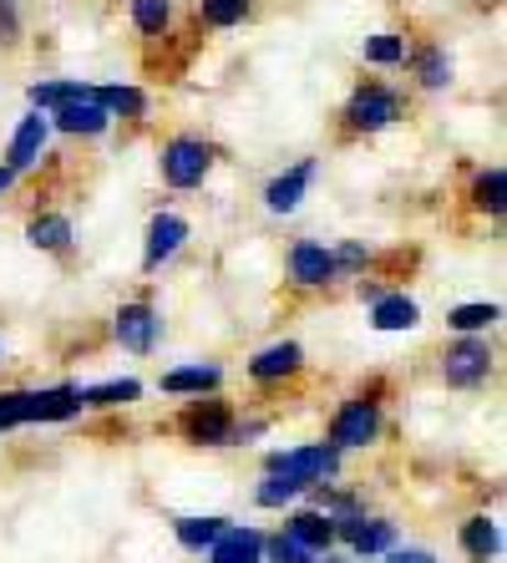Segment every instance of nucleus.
<instances>
[{"mask_svg":"<svg viewBox=\"0 0 507 563\" xmlns=\"http://www.w3.org/2000/svg\"><path fill=\"white\" fill-rule=\"evenodd\" d=\"M91 92H97V81H87V77H41L26 87V107L41 112V118H52L66 102H87Z\"/></svg>","mask_w":507,"mask_h":563,"instance_id":"c85d7f7f","label":"nucleus"},{"mask_svg":"<svg viewBox=\"0 0 507 563\" xmlns=\"http://www.w3.org/2000/svg\"><path fill=\"white\" fill-rule=\"evenodd\" d=\"M396 543H401V523H396L390 512L365 508V512H355V518H340L335 523V549L351 553L355 563H376L381 553H390Z\"/></svg>","mask_w":507,"mask_h":563,"instance_id":"2eb2a0df","label":"nucleus"},{"mask_svg":"<svg viewBox=\"0 0 507 563\" xmlns=\"http://www.w3.org/2000/svg\"><path fill=\"white\" fill-rule=\"evenodd\" d=\"M299 503H305V487L295 477H279V472H260L254 487H249V508H260V512H289Z\"/></svg>","mask_w":507,"mask_h":563,"instance_id":"2f4dec72","label":"nucleus"},{"mask_svg":"<svg viewBox=\"0 0 507 563\" xmlns=\"http://www.w3.org/2000/svg\"><path fill=\"white\" fill-rule=\"evenodd\" d=\"M183 5L178 0H128V31L137 41V52H163L173 36H178Z\"/></svg>","mask_w":507,"mask_h":563,"instance_id":"6ab92c4d","label":"nucleus"},{"mask_svg":"<svg viewBox=\"0 0 507 563\" xmlns=\"http://www.w3.org/2000/svg\"><path fill=\"white\" fill-rule=\"evenodd\" d=\"M279 518H285V523H279V533H285L299 553L326 559V553L335 549V518H330V512H320L315 503H299V508L279 512Z\"/></svg>","mask_w":507,"mask_h":563,"instance_id":"b1692460","label":"nucleus"},{"mask_svg":"<svg viewBox=\"0 0 507 563\" xmlns=\"http://www.w3.org/2000/svg\"><path fill=\"white\" fill-rule=\"evenodd\" d=\"M107 335H112L118 351L137 355V361L157 355V345H163V335H168V320H163V305H157L153 285H137L132 295H122L118 310H112V320H107Z\"/></svg>","mask_w":507,"mask_h":563,"instance_id":"423d86ee","label":"nucleus"},{"mask_svg":"<svg viewBox=\"0 0 507 563\" xmlns=\"http://www.w3.org/2000/svg\"><path fill=\"white\" fill-rule=\"evenodd\" d=\"M229 163V147L203 128H168L157 137V184L168 194H203L219 178V168Z\"/></svg>","mask_w":507,"mask_h":563,"instance_id":"7ed1b4c3","label":"nucleus"},{"mask_svg":"<svg viewBox=\"0 0 507 563\" xmlns=\"http://www.w3.org/2000/svg\"><path fill=\"white\" fill-rule=\"evenodd\" d=\"M305 376H310V351L295 335H279V341L249 351V361H244V386L254 396H285Z\"/></svg>","mask_w":507,"mask_h":563,"instance_id":"1a4fd4ad","label":"nucleus"},{"mask_svg":"<svg viewBox=\"0 0 507 563\" xmlns=\"http://www.w3.org/2000/svg\"><path fill=\"white\" fill-rule=\"evenodd\" d=\"M26 41H31L26 11H21V5H0V56H15Z\"/></svg>","mask_w":507,"mask_h":563,"instance_id":"f704fd0d","label":"nucleus"},{"mask_svg":"<svg viewBox=\"0 0 507 563\" xmlns=\"http://www.w3.org/2000/svg\"><path fill=\"white\" fill-rule=\"evenodd\" d=\"M234 427H239V401L229 391L194 396V401H183V407L163 421V432H168L173 442H183L188 452H234Z\"/></svg>","mask_w":507,"mask_h":563,"instance_id":"20e7f679","label":"nucleus"},{"mask_svg":"<svg viewBox=\"0 0 507 563\" xmlns=\"http://www.w3.org/2000/svg\"><path fill=\"white\" fill-rule=\"evenodd\" d=\"M21 239H26V250L41 254V260L52 264H77V219H71V209H62V203H46V198H36L26 209V219H21Z\"/></svg>","mask_w":507,"mask_h":563,"instance_id":"9b49d317","label":"nucleus"},{"mask_svg":"<svg viewBox=\"0 0 507 563\" xmlns=\"http://www.w3.org/2000/svg\"><path fill=\"white\" fill-rule=\"evenodd\" d=\"M143 380L137 376H118V380H91V386H81V411L87 417H107V411H128L143 401Z\"/></svg>","mask_w":507,"mask_h":563,"instance_id":"c756f323","label":"nucleus"},{"mask_svg":"<svg viewBox=\"0 0 507 563\" xmlns=\"http://www.w3.org/2000/svg\"><path fill=\"white\" fill-rule=\"evenodd\" d=\"M330 254H335V275H340V285H355V279H371V275H386V279H396L386 269V254L376 250V244H365V239H335L330 244Z\"/></svg>","mask_w":507,"mask_h":563,"instance_id":"cd10ccee","label":"nucleus"},{"mask_svg":"<svg viewBox=\"0 0 507 563\" xmlns=\"http://www.w3.org/2000/svg\"><path fill=\"white\" fill-rule=\"evenodd\" d=\"M279 279H285L289 300H320V295H335L340 275H335V254H330L326 239L299 234L285 244V260H279Z\"/></svg>","mask_w":507,"mask_h":563,"instance_id":"0eeeda50","label":"nucleus"},{"mask_svg":"<svg viewBox=\"0 0 507 563\" xmlns=\"http://www.w3.org/2000/svg\"><path fill=\"white\" fill-rule=\"evenodd\" d=\"M97 107H102L107 118H112V128H122L128 137H137V132H147L157 122L153 92L137 87V81H97Z\"/></svg>","mask_w":507,"mask_h":563,"instance_id":"f3484780","label":"nucleus"},{"mask_svg":"<svg viewBox=\"0 0 507 563\" xmlns=\"http://www.w3.org/2000/svg\"><path fill=\"white\" fill-rule=\"evenodd\" d=\"M452 543L462 553V563H497L503 559V518L487 508H472L456 518Z\"/></svg>","mask_w":507,"mask_h":563,"instance_id":"412c9836","label":"nucleus"},{"mask_svg":"<svg viewBox=\"0 0 507 563\" xmlns=\"http://www.w3.org/2000/svg\"><path fill=\"white\" fill-rule=\"evenodd\" d=\"M260 472H279V477H295L310 498L315 487L345 483V457H340L330 442H299V446H269L260 457Z\"/></svg>","mask_w":507,"mask_h":563,"instance_id":"9d476101","label":"nucleus"},{"mask_svg":"<svg viewBox=\"0 0 507 563\" xmlns=\"http://www.w3.org/2000/svg\"><path fill=\"white\" fill-rule=\"evenodd\" d=\"M299 563H320V559H299Z\"/></svg>","mask_w":507,"mask_h":563,"instance_id":"79ce46f5","label":"nucleus"},{"mask_svg":"<svg viewBox=\"0 0 507 563\" xmlns=\"http://www.w3.org/2000/svg\"><path fill=\"white\" fill-rule=\"evenodd\" d=\"M194 219L178 209V203H157L143 223V260H137V275L143 285H153L157 275H168L183 254L194 250Z\"/></svg>","mask_w":507,"mask_h":563,"instance_id":"6e6552de","label":"nucleus"},{"mask_svg":"<svg viewBox=\"0 0 507 563\" xmlns=\"http://www.w3.org/2000/svg\"><path fill=\"white\" fill-rule=\"evenodd\" d=\"M0 163L26 184V178H36L46 163H52V122L41 118V112H21L11 128V137H5V153H0Z\"/></svg>","mask_w":507,"mask_h":563,"instance_id":"dca6fc26","label":"nucleus"},{"mask_svg":"<svg viewBox=\"0 0 507 563\" xmlns=\"http://www.w3.org/2000/svg\"><path fill=\"white\" fill-rule=\"evenodd\" d=\"M417 118V97L406 92L396 77H351L345 97L335 102L330 112V143L335 147H361V143H376L386 132L406 128V122Z\"/></svg>","mask_w":507,"mask_h":563,"instance_id":"f257e3e1","label":"nucleus"},{"mask_svg":"<svg viewBox=\"0 0 507 563\" xmlns=\"http://www.w3.org/2000/svg\"><path fill=\"white\" fill-rule=\"evenodd\" d=\"M456 213L482 229H503V213H507V168L497 157L487 163H467L462 168V188H456Z\"/></svg>","mask_w":507,"mask_h":563,"instance_id":"f8f14e48","label":"nucleus"},{"mask_svg":"<svg viewBox=\"0 0 507 563\" xmlns=\"http://www.w3.org/2000/svg\"><path fill=\"white\" fill-rule=\"evenodd\" d=\"M203 563H264V528L254 523H229V533L203 553Z\"/></svg>","mask_w":507,"mask_h":563,"instance_id":"7c9ffc66","label":"nucleus"},{"mask_svg":"<svg viewBox=\"0 0 507 563\" xmlns=\"http://www.w3.org/2000/svg\"><path fill=\"white\" fill-rule=\"evenodd\" d=\"M390 401H396V376H386V371L361 376L351 391L330 407L326 437H320V442H330L340 457H351V452H376L390 432Z\"/></svg>","mask_w":507,"mask_h":563,"instance_id":"f03ea898","label":"nucleus"},{"mask_svg":"<svg viewBox=\"0 0 507 563\" xmlns=\"http://www.w3.org/2000/svg\"><path fill=\"white\" fill-rule=\"evenodd\" d=\"M320 563H355V559H351V553H340V549H330V553H326V559H320Z\"/></svg>","mask_w":507,"mask_h":563,"instance_id":"58836bf2","label":"nucleus"},{"mask_svg":"<svg viewBox=\"0 0 507 563\" xmlns=\"http://www.w3.org/2000/svg\"><path fill=\"white\" fill-rule=\"evenodd\" d=\"M431 361H437V380L447 391H462V396L487 391L497 380V366H503L493 335H447Z\"/></svg>","mask_w":507,"mask_h":563,"instance_id":"39448f33","label":"nucleus"},{"mask_svg":"<svg viewBox=\"0 0 507 563\" xmlns=\"http://www.w3.org/2000/svg\"><path fill=\"white\" fill-rule=\"evenodd\" d=\"M503 325V300H467L447 310V335H493Z\"/></svg>","mask_w":507,"mask_h":563,"instance_id":"473e14b6","label":"nucleus"},{"mask_svg":"<svg viewBox=\"0 0 507 563\" xmlns=\"http://www.w3.org/2000/svg\"><path fill=\"white\" fill-rule=\"evenodd\" d=\"M26 427V386H5L0 391V437Z\"/></svg>","mask_w":507,"mask_h":563,"instance_id":"c9c22d12","label":"nucleus"},{"mask_svg":"<svg viewBox=\"0 0 507 563\" xmlns=\"http://www.w3.org/2000/svg\"><path fill=\"white\" fill-rule=\"evenodd\" d=\"M229 512H173L168 518V533H173V543H178L183 553H194V559H203V553L219 543L223 533H229Z\"/></svg>","mask_w":507,"mask_h":563,"instance_id":"bb28decb","label":"nucleus"},{"mask_svg":"<svg viewBox=\"0 0 507 563\" xmlns=\"http://www.w3.org/2000/svg\"><path fill=\"white\" fill-rule=\"evenodd\" d=\"M411 36H417V26L406 21V26H381L371 31V36L355 46V62L371 71V77H396L406 66V56H411Z\"/></svg>","mask_w":507,"mask_h":563,"instance_id":"5701e85b","label":"nucleus"},{"mask_svg":"<svg viewBox=\"0 0 507 563\" xmlns=\"http://www.w3.org/2000/svg\"><path fill=\"white\" fill-rule=\"evenodd\" d=\"M15 188H21V178H15V173L5 168V163H0V198H11Z\"/></svg>","mask_w":507,"mask_h":563,"instance_id":"4c0bfd02","label":"nucleus"},{"mask_svg":"<svg viewBox=\"0 0 507 563\" xmlns=\"http://www.w3.org/2000/svg\"><path fill=\"white\" fill-rule=\"evenodd\" d=\"M5 366H11V351H5V335H0V376H5Z\"/></svg>","mask_w":507,"mask_h":563,"instance_id":"ea45409f","label":"nucleus"},{"mask_svg":"<svg viewBox=\"0 0 507 563\" xmlns=\"http://www.w3.org/2000/svg\"><path fill=\"white\" fill-rule=\"evenodd\" d=\"M52 137H66V143H107V137H112V118H107L102 107H97V92L87 97V102H66L62 112H52Z\"/></svg>","mask_w":507,"mask_h":563,"instance_id":"393cba45","label":"nucleus"},{"mask_svg":"<svg viewBox=\"0 0 507 563\" xmlns=\"http://www.w3.org/2000/svg\"><path fill=\"white\" fill-rule=\"evenodd\" d=\"M81 380H56V386H26V427H66L81 421Z\"/></svg>","mask_w":507,"mask_h":563,"instance_id":"4be33fe9","label":"nucleus"},{"mask_svg":"<svg viewBox=\"0 0 507 563\" xmlns=\"http://www.w3.org/2000/svg\"><path fill=\"white\" fill-rule=\"evenodd\" d=\"M406 92L411 97H447L456 87V52L442 36L417 31L411 36V56H406Z\"/></svg>","mask_w":507,"mask_h":563,"instance_id":"4468645a","label":"nucleus"},{"mask_svg":"<svg viewBox=\"0 0 507 563\" xmlns=\"http://www.w3.org/2000/svg\"><path fill=\"white\" fill-rule=\"evenodd\" d=\"M320 173H326V157L320 153H299L295 163H285V168H274L269 178L260 184V209L269 213V219H295L299 209H305V198H310V188L320 184Z\"/></svg>","mask_w":507,"mask_h":563,"instance_id":"ddd939ff","label":"nucleus"},{"mask_svg":"<svg viewBox=\"0 0 507 563\" xmlns=\"http://www.w3.org/2000/svg\"><path fill=\"white\" fill-rule=\"evenodd\" d=\"M264 15V0H188V21L198 26V36H223V31H244Z\"/></svg>","mask_w":507,"mask_h":563,"instance_id":"a878e982","label":"nucleus"},{"mask_svg":"<svg viewBox=\"0 0 507 563\" xmlns=\"http://www.w3.org/2000/svg\"><path fill=\"white\" fill-rule=\"evenodd\" d=\"M376 563H442V559H437V549H427V543H396V549L381 553Z\"/></svg>","mask_w":507,"mask_h":563,"instance_id":"e433bc0d","label":"nucleus"},{"mask_svg":"<svg viewBox=\"0 0 507 563\" xmlns=\"http://www.w3.org/2000/svg\"><path fill=\"white\" fill-rule=\"evenodd\" d=\"M365 325L376 335H411V330L427 325V310H421V300L406 285H390L365 305Z\"/></svg>","mask_w":507,"mask_h":563,"instance_id":"aec40b11","label":"nucleus"},{"mask_svg":"<svg viewBox=\"0 0 507 563\" xmlns=\"http://www.w3.org/2000/svg\"><path fill=\"white\" fill-rule=\"evenodd\" d=\"M157 396H173V401H194V396H219L229 391V366L223 361H188V366H168L157 371L153 380Z\"/></svg>","mask_w":507,"mask_h":563,"instance_id":"a211bd4d","label":"nucleus"},{"mask_svg":"<svg viewBox=\"0 0 507 563\" xmlns=\"http://www.w3.org/2000/svg\"><path fill=\"white\" fill-rule=\"evenodd\" d=\"M0 5H21V0H0Z\"/></svg>","mask_w":507,"mask_h":563,"instance_id":"a19ab883","label":"nucleus"},{"mask_svg":"<svg viewBox=\"0 0 507 563\" xmlns=\"http://www.w3.org/2000/svg\"><path fill=\"white\" fill-rule=\"evenodd\" d=\"M305 503H315L320 512H330V518H355V512H365L371 508V493L365 487H355V483H330V487H315Z\"/></svg>","mask_w":507,"mask_h":563,"instance_id":"72a5a7b5","label":"nucleus"}]
</instances>
